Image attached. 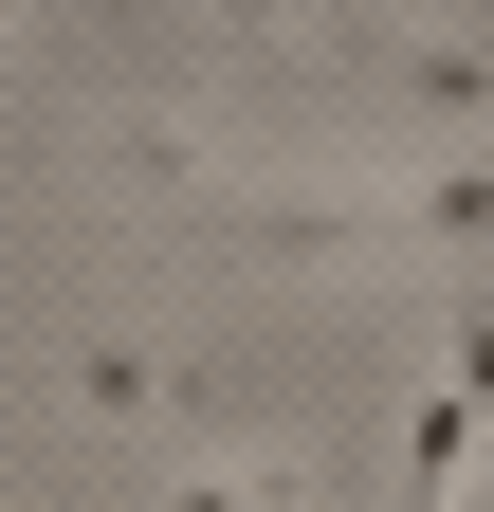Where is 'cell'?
Masks as SVG:
<instances>
[{
  "label": "cell",
  "instance_id": "1",
  "mask_svg": "<svg viewBox=\"0 0 494 512\" xmlns=\"http://www.w3.org/2000/svg\"><path fill=\"white\" fill-rule=\"evenodd\" d=\"M366 202H385V238H421V256H494V165H385Z\"/></svg>",
  "mask_w": 494,
  "mask_h": 512
},
{
  "label": "cell",
  "instance_id": "2",
  "mask_svg": "<svg viewBox=\"0 0 494 512\" xmlns=\"http://www.w3.org/2000/svg\"><path fill=\"white\" fill-rule=\"evenodd\" d=\"M330 55L403 110H494V55H458V37H330Z\"/></svg>",
  "mask_w": 494,
  "mask_h": 512
},
{
  "label": "cell",
  "instance_id": "3",
  "mask_svg": "<svg viewBox=\"0 0 494 512\" xmlns=\"http://www.w3.org/2000/svg\"><path fill=\"white\" fill-rule=\"evenodd\" d=\"M74 403H92V421H165V366H147L129 330H92V348H74Z\"/></svg>",
  "mask_w": 494,
  "mask_h": 512
},
{
  "label": "cell",
  "instance_id": "4",
  "mask_svg": "<svg viewBox=\"0 0 494 512\" xmlns=\"http://www.w3.org/2000/svg\"><path fill=\"white\" fill-rule=\"evenodd\" d=\"M440 403H458V421H494V293H458V311H440Z\"/></svg>",
  "mask_w": 494,
  "mask_h": 512
},
{
  "label": "cell",
  "instance_id": "5",
  "mask_svg": "<svg viewBox=\"0 0 494 512\" xmlns=\"http://www.w3.org/2000/svg\"><path fill=\"white\" fill-rule=\"evenodd\" d=\"M293 494H312V476H293V458H220V476H183L165 512H293Z\"/></svg>",
  "mask_w": 494,
  "mask_h": 512
}]
</instances>
